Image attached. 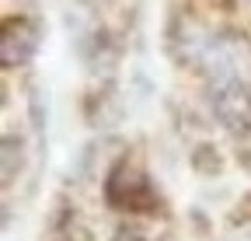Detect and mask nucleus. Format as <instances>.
I'll use <instances>...</instances> for the list:
<instances>
[{
    "label": "nucleus",
    "mask_w": 251,
    "mask_h": 241,
    "mask_svg": "<svg viewBox=\"0 0 251 241\" xmlns=\"http://www.w3.org/2000/svg\"><path fill=\"white\" fill-rule=\"evenodd\" d=\"M199 63L209 80H224V77L251 80V42L244 35H213Z\"/></svg>",
    "instance_id": "nucleus-1"
},
{
    "label": "nucleus",
    "mask_w": 251,
    "mask_h": 241,
    "mask_svg": "<svg viewBox=\"0 0 251 241\" xmlns=\"http://www.w3.org/2000/svg\"><path fill=\"white\" fill-rule=\"evenodd\" d=\"M209 108L227 130H248L251 126V80L224 77L209 80Z\"/></svg>",
    "instance_id": "nucleus-2"
},
{
    "label": "nucleus",
    "mask_w": 251,
    "mask_h": 241,
    "mask_svg": "<svg viewBox=\"0 0 251 241\" xmlns=\"http://www.w3.org/2000/svg\"><path fill=\"white\" fill-rule=\"evenodd\" d=\"M39 49V25L28 18H11L4 25V42H0V56L4 67H21L28 63Z\"/></svg>",
    "instance_id": "nucleus-4"
},
{
    "label": "nucleus",
    "mask_w": 251,
    "mask_h": 241,
    "mask_svg": "<svg viewBox=\"0 0 251 241\" xmlns=\"http://www.w3.org/2000/svg\"><path fill=\"white\" fill-rule=\"evenodd\" d=\"M21 171V140L4 136V186H11Z\"/></svg>",
    "instance_id": "nucleus-5"
},
{
    "label": "nucleus",
    "mask_w": 251,
    "mask_h": 241,
    "mask_svg": "<svg viewBox=\"0 0 251 241\" xmlns=\"http://www.w3.org/2000/svg\"><path fill=\"white\" fill-rule=\"evenodd\" d=\"M115 241H153V234L143 231V227H119Z\"/></svg>",
    "instance_id": "nucleus-7"
},
{
    "label": "nucleus",
    "mask_w": 251,
    "mask_h": 241,
    "mask_svg": "<svg viewBox=\"0 0 251 241\" xmlns=\"http://www.w3.org/2000/svg\"><path fill=\"white\" fill-rule=\"evenodd\" d=\"M105 196L115 210H147L153 206V189L147 182V175L136 171L129 161H122L105 182Z\"/></svg>",
    "instance_id": "nucleus-3"
},
{
    "label": "nucleus",
    "mask_w": 251,
    "mask_h": 241,
    "mask_svg": "<svg viewBox=\"0 0 251 241\" xmlns=\"http://www.w3.org/2000/svg\"><path fill=\"white\" fill-rule=\"evenodd\" d=\"M244 4H251V0H244Z\"/></svg>",
    "instance_id": "nucleus-8"
},
{
    "label": "nucleus",
    "mask_w": 251,
    "mask_h": 241,
    "mask_svg": "<svg viewBox=\"0 0 251 241\" xmlns=\"http://www.w3.org/2000/svg\"><path fill=\"white\" fill-rule=\"evenodd\" d=\"M52 241H94L84 227H77V224H70V227H63V231H56L52 234Z\"/></svg>",
    "instance_id": "nucleus-6"
}]
</instances>
